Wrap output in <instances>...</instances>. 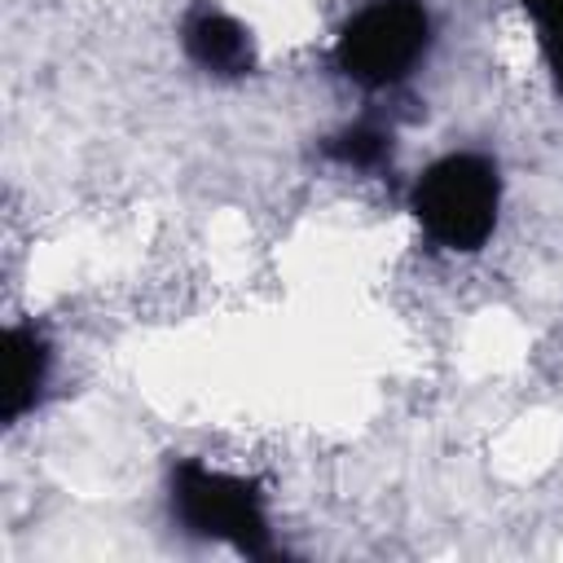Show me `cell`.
Here are the masks:
<instances>
[{
    "label": "cell",
    "mask_w": 563,
    "mask_h": 563,
    "mask_svg": "<svg viewBox=\"0 0 563 563\" xmlns=\"http://www.w3.org/2000/svg\"><path fill=\"white\" fill-rule=\"evenodd\" d=\"M501 176L484 154H444L413 185V216L444 251H479L497 224Z\"/></svg>",
    "instance_id": "1"
},
{
    "label": "cell",
    "mask_w": 563,
    "mask_h": 563,
    "mask_svg": "<svg viewBox=\"0 0 563 563\" xmlns=\"http://www.w3.org/2000/svg\"><path fill=\"white\" fill-rule=\"evenodd\" d=\"M172 515L194 537L229 541L233 550H242L251 559L273 554L264 493L242 475H224L202 462H180L172 471Z\"/></svg>",
    "instance_id": "2"
},
{
    "label": "cell",
    "mask_w": 563,
    "mask_h": 563,
    "mask_svg": "<svg viewBox=\"0 0 563 563\" xmlns=\"http://www.w3.org/2000/svg\"><path fill=\"white\" fill-rule=\"evenodd\" d=\"M185 53L207 70V75H224V79H238L255 66V48H251V35L242 22H233L229 13H216V9H202L189 18L185 26Z\"/></svg>",
    "instance_id": "4"
},
{
    "label": "cell",
    "mask_w": 563,
    "mask_h": 563,
    "mask_svg": "<svg viewBox=\"0 0 563 563\" xmlns=\"http://www.w3.org/2000/svg\"><path fill=\"white\" fill-rule=\"evenodd\" d=\"M532 31H537V44L550 62V75L563 92V0H519Z\"/></svg>",
    "instance_id": "7"
},
{
    "label": "cell",
    "mask_w": 563,
    "mask_h": 563,
    "mask_svg": "<svg viewBox=\"0 0 563 563\" xmlns=\"http://www.w3.org/2000/svg\"><path fill=\"white\" fill-rule=\"evenodd\" d=\"M48 378V347L31 325H9L4 330V422H18L44 391Z\"/></svg>",
    "instance_id": "5"
},
{
    "label": "cell",
    "mask_w": 563,
    "mask_h": 563,
    "mask_svg": "<svg viewBox=\"0 0 563 563\" xmlns=\"http://www.w3.org/2000/svg\"><path fill=\"white\" fill-rule=\"evenodd\" d=\"M325 154L334 158V163H343V167H383L387 158H391V136L387 132H378V128H369V123H361V128H347V132H339V136H330L325 141Z\"/></svg>",
    "instance_id": "6"
},
{
    "label": "cell",
    "mask_w": 563,
    "mask_h": 563,
    "mask_svg": "<svg viewBox=\"0 0 563 563\" xmlns=\"http://www.w3.org/2000/svg\"><path fill=\"white\" fill-rule=\"evenodd\" d=\"M427 44L431 18L418 0H369L339 31L334 62L361 88H391L422 62Z\"/></svg>",
    "instance_id": "3"
}]
</instances>
